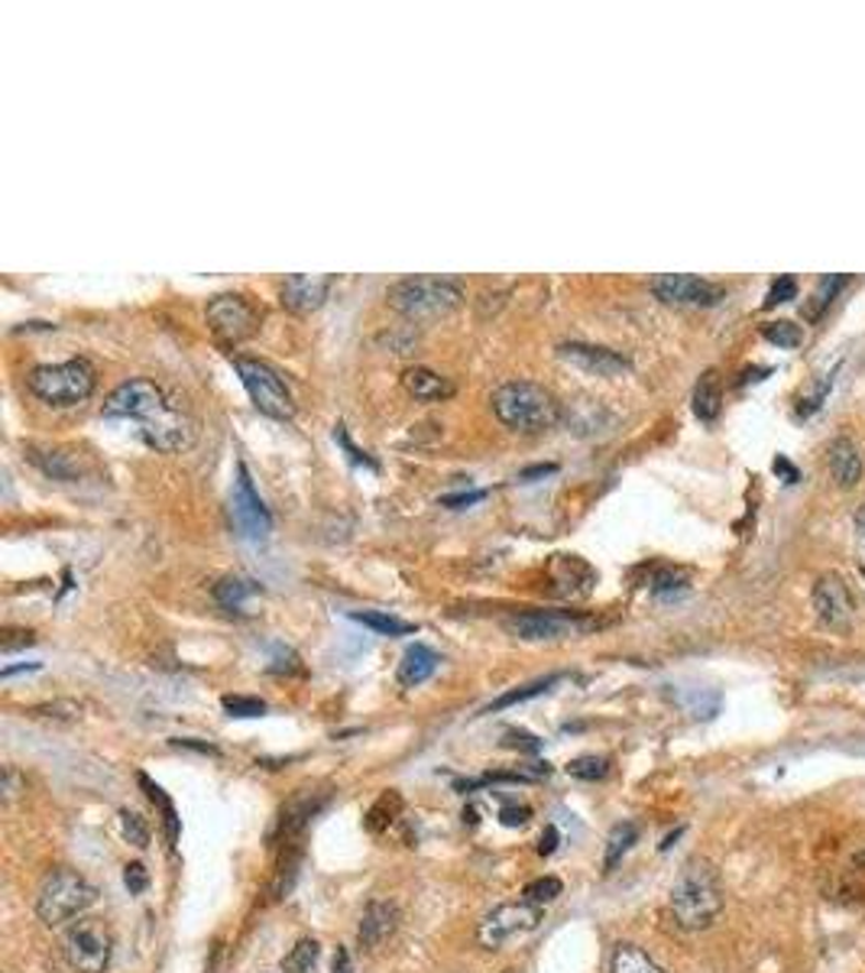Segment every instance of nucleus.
Segmentation results:
<instances>
[{"instance_id":"1","label":"nucleus","mask_w":865,"mask_h":973,"mask_svg":"<svg viewBox=\"0 0 865 973\" xmlns=\"http://www.w3.org/2000/svg\"><path fill=\"white\" fill-rule=\"evenodd\" d=\"M104 419H133L149 449L176 454L191 449L195 419L153 380H126L104 399Z\"/></svg>"},{"instance_id":"2","label":"nucleus","mask_w":865,"mask_h":973,"mask_svg":"<svg viewBox=\"0 0 865 973\" xmlns=\"http://www.w3.org/2000/svg\"><path fill=\"white\" fill-rule=\"evenodd\" d=\"M723 911V886L720 873L707 860H687L678 873L672 896H668V915L680 931H707Z\"/></svg>"},{"instance_id":"3","label":"nucleus","mask_w":865,"mask_h":973,"mask_svg":"<svg viewBox=\"0 0 865 973\" xmlns=\"http://www.w3.org/2000/svg\"><path fill=\"white\" fill-rule=\"evenodd\" d=\"M490 402H494L496 419L506 429L522 432V435H539L545 429H555L557 419H561V402L548 389L529 384V380L502 384Z\"/></svg>"},{"instance_id":"4","label":"nucleus","mask_w":865,"mask_h":973,"mask_svg":"<svg viewBox=\"0 0 865 973\" xmlns=\"http://www.w3.org/2000/svg\"><path fill=\"white\" fill-rule=\"evenodd\" d=\"M386 299L409 322H432L441 316H451L464 302V292L457 283L441 276H409L392 283Z\"/></svg>"},{"instance_id":"5","label":"nucleus","mask_w":865,"mask_h":973,"mask_svg":"<svg viewBox=\"0 0 865 973\" xmlns=\"http://www.w3.org/2000/svg\"><path fill=\"white\" fill-rule=\"evenodd\" d=\"M98 899V889L78 873V870H68V866H59L53 870L43 886H40V896H36V915L46 928H59L65 921L85 915L88 908L95 906Z\"/></svg>"},{"instance_id":"6","label":"nucleus","mask_w":865,"mask_h":973,"mask_svg":"<svg viewBox=\"0 0 865 973\" xmlns=\"http://www.w3.org/2000/svg\"><path fill=\"white\" fill-rule=\"evenodd\" d=\"M98 384V374L88 361H65V364H46L36 367L26 377V387L33 389L43 402L53 406H75L85 402Z\"/></svg>"},{"instance_id":"7","label":"nucleus","mask_w":865,"mask_h":973,"mask_svg":"<svg viewBox=\"0 0 865 973\" xmlns=\"http://www.w3.org/2000/svg\"><path fill=\"white\" fill-rule=\"evenodd\" d=\"M63 954L75 973H104L114 958V938L101 918H78L63 935Z\"/></svg>"},{"instance_id":"8","label":"nucleus","mask_w":865,"mask_h":973,"mask_svg":"<svg viewBox=\"0 0 865 973\" xmlns=\"http://www.w3.org/2000/svg\"><path fill=\"white\" fill-rule=\"evenodd\" d=\"M241 384L247 387L253 406L269 416V419H292L296 416V399L292 389L286 387L282 374L276 367H269L266 361H253V357H237L234 361Z\"/></svg>"},{"instance_id":"9","label":"nucleus","mask_w":865,"mask_h":973,"mask_svg":"<svg viewBox=\"0 0 865 973\" xmlns=\"http://www.w3.org/2000/svg\"><path fill=\"white\" fill-rule=\"evenodd\" d=\"M506 633L525 643H545V640H567V637H580L587 630L597 627V620L580 617V613H567V610H525V613H512L506 617Z\"/></svg>"},{"instance_id":"10","label":"nucleus","mask_w":865,"mask_h":973,"mask_svg":"<svg viewBox=\"0 0 865 973\" xmlns=\"http://www.w3.org/2000/svg\"><path fill=\"white\" fill-rule=\"evenodd\" d=\"M542 921H545V908L542 906H532V903H525V899H519V903H502V906H496L494 911H487V915L480 918V925H477V941H480V948H487V951H499V948H506L509 941H515V938H522V935H532Z\"/></svg>"},{"instance_id":"11","label":"nucleus","mask_w":865,"mask_h":973,"mask_svg":"<svg viewBox=\"0 0 865 973\" xmlns=\"http://www.w3.org/2000/svg\"><path fill=\"white\" fill-rule=\"evenodd\" d=\"M231 519H234L237 535L247 542H266L273 532V517L249 480L247 464H237V480H234V494H231Z\"/></svg>"},{"instance_id":"12","label":"nucleus","mask_w":865,"mask_h":973,"mask_svg":"<svg viewBox=\"0 0 865 973\" xmlns=\"http://www.w3.org/2000/svg\"><path fill=\"white\" fill-rule=\"evenodd\" d=\"M813 610H817V620L827 627V630H836V633H846L856 620V597L850 590V584L843 575L836 572H827L820 575L817 584H813Z\"/></svg>"},{"instance_id":"13","label":"nucleus","mask_w":865,"mask_h":973,"mask_svg":"<svg viewBox=\"0 0 865 973\" xmlns=\"http://www.w3.org/2000/svg\"><path fill=\"white\" fill-rule=\"evenodd\" d=\"M652 292L668 302V306H717L727 289L710 283V279H700V276H690V273H662L652 279Z\"/></svg>"},{"instance_id":"14","label":"nucleus","mask_w":865,"mask_h":973,"mask_svg":"<svg viewBox=\"0 0 865 973\" xmlns=\"http://www.w3.org/2000/svg\"><path fill=\"white\" fill-rule=\"evenodd\" d=\"M204 316H208V324L221 334V338H228V341H244L249 338L253 331H256V309L249 306L244 296H237V292H221V296H214L211 302H208V309H204Z\"/></svg>"},{"instance_id":"15","label":"nucleus","mask_w":865,"mask_h":973,"mask_svg":"<svg viewBox=\"0 0 865 973\" xmlns=\"http://www.w3.org/2000/svg\"><path fill=\"white\" fill-rule=\"evenodd\" d=\"M557 357L590 377H622L632 371V361L619 351L600 347V344H584V341H567L557 347Z\"/></svg>"},{"instance_id":"16","label":"nucleus","mask_w":865,"mask_h":973,"mask_svg":"<svg viewBox=\"0 0 865 973\" xmlns=\"http://www.w3.org/2000/svg\"><path fill=\"white\" fill-rule=\"evenodd\" d=\"M334 286V276H309V273H296V276H286L282 283V306L306 316V312H314L324 306L328 292Z\"/></svg>"},{"instance_id":"17","label":"nucleus","mask_w":865,"mask_h":973,"mask_svg":"<svg viewBox=\"0 0 865 973\" xmlns=\"http://www.w3.org/2000/svg\"><path fill=\"white\" fill-rule=\"evenodd\" d=\"M399 928V908L389 899H373L370 906L361 915V928H357V941L364 951H376L382 948Z\"/></svg>"},{"instance_id":"18","label":"nucleus","mask_w":865,"mask_h":973,"mask_svg":"<svg viewBox=\"0 0 865 973\" xmlns=\"http://www.w3.org/2000/svg\"><path fill=\"white\" fill-rule=\"evenodd\" d=\"M827 467L840 487H856L863 480V452L853 439L840 435L827 449Z\"/></svg>"},{"instance_id":"19","label":"nucleus","mask_w":865,"mask_h":973,"mask_svg":"<svg viewBox=\"0 0 865 973\" xmlns=\"http://www.w3.org/2000/svg\"><path fill=\"white\" fill-rule=\"evenodd\" d=\"M402 387L419 402H441V399L454 396V384L447 377L434 374L432 367H409L402 374Z\"/></svg>"},{"instance_id":"20","label":"nucleus","mask_w":865,"mask_h":973,"mask_svg":"<svg viewBox=\"0 0 865 973\" xmlns=\"http://www.w3.org/2000/svg\"><path fill=\"white\" fill-rule=\"evenodd\" d=\"M437 652L429 646H422V643H415V646L406 649V655H402V662H399V685L402 688H419V685H425L429 678L434 675V668H437Z\"/></svg>"},{"instance_id":"21","label":"nucleus","mask_w":865,"mask_h":973,"mask_svg":"<svg viewBox=\"0 0 865 973\" xmlns=\"http://www.w3.org/2000/svg\"><path fill=\"white\" fill-rule=\"evenodd\" d=\"M720 409H723V380L717 371H707L694 387V416L700 422H717Z\"/></svg>"},{"instance_id":"22","label":"nucleus","mask_w":865,"mask_h":973,"mask_svg":"<svg viewBox=\"0 0 865 973\" xmlns=\"http://www.w3.org/2000/svg\"><path fill=\"white\" fill-rule=\"evenodd\" d=\"M607 973H665V968L655 964L639 944L619 941L613 954H610V971Z\"/></svg>"},{"instance_id":"23","label":"nucleus","mask_w":865,"mask_h":973,"mask_svg":"<svg viewBox=\"0 0 865 973\" xmlns=\"http://www.w3.org/2000/svg\"><path fill=\"white\" fill-rule=\"evenodd\" d=\"M399 815H402V795H399L396 788H389V792H382V795L373 801L370 811L364 815V828H367L370 834H382V831H389V825H392Z\"/></svg>"},{"instance_id":"24","label":"nucleus","mask_w":865,"mask_h":973,"mask_svg":"<svg viewBox=\"0 0 865 973\" xmlns=\"http://www.w3.org/2000/svg\"><path fill=\"white\" fill-rule=\"evenodd\" d=\"M136 782L143 785L146 798H149L153 805H159V811H163V828H166V841H169V847H176V841H179V828H182V825H179V811H176L173 798H169V795H166V792H163V788H159L153 778L146 776V773H140V776H136Z\"/></svg>"},{"instance_id":"25","label":"nucleus","mask_w":865,"mask_h":973,"mask_svg":"<svg viewBox=\"0 0 865 973\" xmlns=\"http://www.w3.org/2000/svg\"><path fill=\"white\" fill-rule=\"evenodd\" d=\"M357 623H364L367 630H373L376 637H409V633H415V623H409V620H399V617H392V613H386V610H357V613H351Z\"/></svg>"},{"instance_id":"26","label":"nucleus","mask_w":865,"mask_h":973,"mask_svg":"<svg viewBox=\"0 0 865 973\" xmlns=\"http://www.w3.org/2000/svg\"><path fill=\"white\" fill-rule=\"evenodd\" d=\"M639 841V825L635 821H619L617 828L607 838V853H603V873H613L619 860L632 850V843Z\"/></svg>"},{"instance_id":"27","label":"nucleus","mask_w":865,"mask_h":973,"mask_svg":"<svg viewBox=\"0 0 865 973\" xmlns=\"http://www.w3.org/2000/svg\"><path fill=\"white\" fill-rule=\"evenodd\" d=\"M30 461H33L43 474H49V477H56V480H75V477H78V461H75L71 454L30 449Z\"/></svg>"},{"instance_id":"28","label":"nucleus","mask_w":865,"mask_h":973,"mask_svg":"<svg viewBox=\"0 0 865 973\" xmlns=\"http://www.w3.org/2000/svg\"><path fill=\"white\" fill-rule=\"evenodd\" d=\"M259 590H263V587L256 582H249V578H221V582L214 584V600H218L221 607L234 610V607H241L247 597L259 594Z\"/></svg>"},{"instance_id":"29","label":"nucleus","mask_w":865,"mask_h":973,"mask_svg":"<svg viewBox=\"0 0 865 973\" xmlns=\"http://www.w3.org/2000/svg\"><path fill=\"white\" fill-rule=\"evenodd\" d=\"M564 675H548V678H539V682H529V685H522V688H515V692H509V695H502V698H496L494 705L487 708V714L494 711H502V708H512V705H522V701H532V698H539V695H545V692H552L557 682H561Z\"/></svg>"},{"instance_id":"30","label":"nucleus","mask_w":865,"mask_h":973,"mask_svg":"<svg viewBox=\"0 0 865 973\" xmlns=\"http://www.w3.org/2000/svg\"><path fill=\"white\" fill-rule=\"evenodd\" d=\"M318 954H321V944L314 938H302L286 958H282V971L286 973H309L314 964H318Z\"/></svg>"},{"instance_id":"31","label":"nucleus","mask_w":865,"mask_h":973,"mask_svg":"<svg viewBox=\"0 0 865 973\" xmlns=\"http://www.w3.org/2000/svg\"><path fill=\"white\" fill-rule=\"evenodd\" d=\"M564 893V883L557 876H542V880H532L525 889H522V899L532 903V906H552L557 896Z\"/></svg>"},{"instance_id":"32","label":"nucleus","mask_w":865,"mask_h":973,"mask_svg":"<svg viewBox=\"0 0 865 973\" xmlns=\"http://www.w3.org/2000/svg\"><path fill=\"white\" fill-rule=\"evenodd\" d=\"M567 773L580 782H600L610 776V760L607 756H577L567 763Z\"/></svg>"},{"instance_id":"33","label":"nucleus","mask_w":865,"mask_h":973,"mask_svg":"<svg viewBox=\"0 0 865 973\" xmlns=\"http://www.w3.org/2000/svg\"><path fill=\"white\" fill-rule=\"evenodd\" d=\"M762 338L778 344V347H798L803 341L801 324L795 322H768L762 328Z\"/></svg>"},{"instance_id":"34","label":"nucleus","mask_w":865,"mask_h":973,"mask_svg":"<svg viewBox=\"0 0 865 973\" xmlns=\"http://www.w3.org/2000/svg\"><path fill=\"white\" fill-rule=\"evenodd\" d=\"M846 283H850V276H836V273L823 276V279H820V289H817V296H813V299H817V306H813V309H807V316H810V319L823 316V309H827V306H830V302L840 296V289H843Z\"/></svg>"},{"instance_id":"35","label":"nucleus","mask_w":865,"mask_h":973,"mask_svg":"<svg viewBox=\"0 0 865 973\" xmlns=\"http://www.w3.org/2000/svg\"><path fill=\"white\" fill-rule=\"evenodd\" d=\"M833 380H836V371H830V374H823V377H820V384L810 389L801 402H798V419H810L813 412H820L823 399H827V396H830V389H833Z\"/></svg>"},{"instance_id":"36","label":"nucleus","mask_w":865,"mask_h":973,"mask_svg":"<svg viewBox=\"0 0 865 973\" xmlns=\"http://www.w3.org/2000/svg\"><path fill=\"white\" fill-rule=\"evenodd\" d=\"M687 590V575L678 572V568H662L655 578H652V594L655 597H678Z\"/></svg>"},{"instance_id":"37","label":"nucleus","mask_w":865,"mask_h":973,"mask_svg":"<svg viewBox=\"0 0 865 973\" xmlns=\"http://www.w3.org/2000/svg\"><path fill=\"white\" fill-rule=\"evenodd\" d=\"M221 705L231 717H263L266 714V705L259 698H244V695H224Z\"/></svg>"},{"instance_id":"38","label":"nucleus","mask_w":865,"mask_h":973,"mask_svg":"<svg viewBox=\"0 0 865 973\" xmlns=\"http://www.w3.org/2000/svg\"><path fill=\"white\" fill-rule=\"evenodd\" d=\"M121 825H124V838L133 843V847H146V843H149V825H146L143 815H136V811H121Z\"/></svg>"},{"instance_id":"39","label":"nucleus","mask_w":865,"mask_h":973,"mask_svg":"<svg viewBox=\"0 0 865 973\" xmlns=\"http://www.w3.org/2000/svg\"><path fill=\"white\" fill-rule=\"evenodd\" d=\"M795 296H798V279H795V276H778V279L772 283L768 296H765V309H775V306H781V302H791Z\"/></svg>"},{"instance_id":"40","label":"nucleus","mask_w":865,"mask_h":973,"mask_svg":"<svg viewBox=\"0 0 865 973\" xmlns=\"http://www.w3.org/2000/svg\"><path fill=\"white\" fill-rule=\"evenodd\" d=\"M124 886L130 889V896H140V893H146V886H149V873H146V866H143V863H126Z\"/></svg>"},{"instance_id":"41","label":"nucleus","mask_w":865,"mask_h":973,"mask_svg":"<svg viewBox=\"0 0 865 973\" xmlns=\"http://www.w3.org/2000/svg\"><path fill=\"white\" fill-rule=\"evenodd\" d=\"M499 821H502L506 828H525V825L532 821V808H529V805H502Z\"/></svg>"},{"instance_id":"42","label":"nucleus","mask_w":865,"mask_h":973,"mask_svg":"<svg viewBox=\"0 0 865 973\" xmlns=\"http://www.w3.org/2000/svg\"><path fill=\"white\" fill-rule=\"evenodd\" d=\"M487 497V490H470V494H447L441 497V507H451V510H464L470 504H480Z\"/></svg>"},{"instance_id":"43","label":"nucleus","mask_w":865,"mask_h":973,"mask_svg":"<svg viewBox=\"0 0 865 973\" xmlns=\"http://www.w3.org/2000/svg\"><path fill=\"white\" fill-rule=\"evenodd\" d=\"M334 439H337V442H341V445L347 449V454H351V461H357V464H367V467H376V461H373L370 454L361 452V449H354V445H351V439H347L344 425H337V429H334Z\"/></svg>"},{"instance_id":"44","label":"nucleus","mask_w":865,"mask_h":973,"mask_svg":"<svg viewBox=\"0 0 865 973\" xmlns=\"http://www.w3.org/2000/svg\"><path fill=\"white\" fill-rule=\"evenodd\" d=\"M0 792H3V801H13V798L20 795V776H16L13 766L3 770V785H0Z\"/></svg>"},{"instance_id":"45","label":"nucleus","mask_w":865,"mask_h":973,"mask_svg":"<svg viewBox=\"0 0 865 973\" xmlns=\"http://www.w3.org/2000/svg\"><path fill=\"white\" fill-rule=\"evenodd\" d=\"M557 843H561V834H557L555 825H548L545 834H542V841H539V853H542V856H552L557 850Z\"/></svg>"},{"instance_id":"46","label":"nucleus","mask_w":865,"mask_h":973,"mask_svg":"<svg viewBox=\"0 0 865 973\" xmlns=\"http://www.w3.org/2000/svg\"><path fill=\"white\" fill-rule=\"evenodd\" d=\"M557 464H535V467H529V471H522L519 474V480L522 484H532V480H539V477H548V474H555Z\"/></svg>"},{"instance_id":"47","label":"nucleus","mask_w":865,"mask_h":973,"mask_svg":"<svg viewBox=\"0 0 865 973\" xmlns=\"http://www.w3.org/2000/svg\"><path fill=\"white\" fill-rule=\"evenodd\" d=\"M775 471H778L781 477H788V484H795V480L801 477V474H798V467H795L788 457H775Z\"/></svg>"},{"instance_id":"48","label":"nucleus","mask_w":865,"mask_h":973,"mask_svg":"<svg viewBox=\"0 0 865 973\" xmlns=\"http://www.w3.org/2000/svg\"><path fill=\"white\" fill-rule=\"evenodd\" d=\"M334 973H354L351 951H347V948H337V954H334Z\"/></svg>"},{"instance_id":"49","label":"nucleus","mask_w":865,"mask_h":973,"mask_svg":"<svg viewBox=\"0 0 865 973\" xmlns=\"http://www.w3.org/2000/svg\"><path fill=\"white\" fill-rule=\"evenodd\" d=\"M176 747H188V750H198V753H211V756H218V747H211V743H195V740H176Z\"/></svg>"},{"instance_id":"50","label":"nucleus","mask_w":865,"mask_h":973,"mask_svg":"<svg viewBox=\"0 0 865 973\" xmlns=\"http://www.w3.org/2000/svg\"><path fill=\"white\" fill-rule=\"evenodd\" d=\"M772 374V367H762V371H748L745 377H742V384H752V380H765Z\"/></svg>"},{"instance_id":"51","label":"nucleus","mask_w":865,"mask_h":973,"mask_svg":"<svg viewBox=\"0 0 865 973\" xmlns=\"http://www.w3.org/2000/svg\"><path fill=\"white\" fill-rule=\"evenodd\" d=\"M477 808H464V825H470V828H477Z\"/></svg>"},{"instance_id":"52","label":"nucleus","mask_w":865,"mask_h":973,"mask_svg":"<svg viewBox=\"0 0 865 973\" xmlns=\"http://www.w3.org/2000/svg\"><path fill=\"white\" fill-rule=\"evenodd\" d=\"M860 526H863V532H865V510H863V517H860Z\"/></svg>"},{"instance_id":"53","label":"nucleus","mask_w":865,"mask_h":973,"mask_svg":"<svg viewBox=\"0 0 865 973\" xmlns=\"http://www.w3.org/2000/svg\"><path fill=\"white\" fill-rule=\"evenodd\" d=\"M863 578H865V568H863Z\"/></svg>"}]
</instances>
